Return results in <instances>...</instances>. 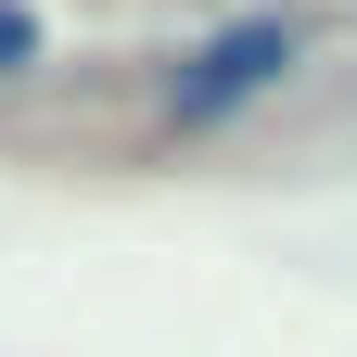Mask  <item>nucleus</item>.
Segmentation results:
<instances>
[{"label": "nucleus", "instance_id": "f257e3e1", "mask_svg": "<svg viewBox=\"0 0 357 357\" xmlns=\"http://www.w3.org/2000/svg\"><path fill=\"white\" fill-rule=\"evenodd\" d=\"M281 64H294V26H230V38H204L192 64L166 77V102L178 115H230V102H255V89H281Z\"/></svg>", "mask_w": 357, "mask_h": 357}, {"label": "nucleus", "instance_id": "f03ea898", "mask_svg": "<svg viewBox=\"0 0 357 357\" xmlns=\"http://www.w3.org/2000/svg\"><path fill=\"white\" fill-rule=\"evenodd\" d=\"M38 64V13H26V0H0V77H26Z\"/></svg>", "mask_w": 357, "mask_h": 357}]
</instances>
